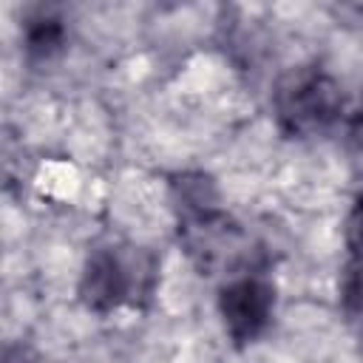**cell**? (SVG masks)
<instances>
[{
    "instance_id": "2",
    "label": "cell",
    "mask_w": 363,
    "mask_h": 363,
    "mask_svg": "<svg viewBox=\"0 0 363 363\" xmlns=\"http://www.w3.org/2000/svg\"><path fill=\"white\" fill-rule=\"evenodd\" d=\"M275 309V289L269 281L244 275L230 281L218 295V312L227 335L235 343H252L269 326Z\"/></svg>"
},
{
    "instance_id": "5",
    "label": "cell",
    "mask_w": 363,
    "mask_h": 363,
    "mask_svg": "<svg viewBox=\"0 0 363 363\" xmlns=\"http://www.w3.org/2000/svg\"><path fill=\"white\" fill-rule=\"evenodd\" d=\"M340 298L349 312H363V252L349 255V264L343 269Z\"/></svg>"
},
{
    "instance_id": "1",
    "label": "cell",
    "mask_w": 363,
    "mask_h": 363,
    "mask_svg": "<svg viewBox=\"0 0 363 363\" xmlns=\"http://www.w3.org/2000/svg\"><path fill=\"white\" fill-rule=\"evenodd\" d=\"M343 108L337 82L318 68L292 71L275 94L278 125L286 136H312L326 130Z\"/></svg>"
},
{
    "instance_id": "6",
    "label": "cell",
    "mask_w": 363,
    "mask_h": 363,
    "mask_svg": "<svg viewBox=\"0 0 363 363\" xmlns=\"http://www.w3.org/2000/svg\"><path fill=\"white\" fill-rule=\"evenodd\" d=\"M346 250L349 255L363 252V193L354 199L352 213L346 218Z\"/></svg>"
},
{
    "instance_id": "7",
    "label": "cell",
    "mask_w": 363,
    "mask_h": 363,
    "mask_svg": "<svg viewBox=\"0 0 363 363\" xmlns=\"http://www.w3.org/2000/svg\"><path fill=\"white\" fill-rule=\"evenodd\" d=\"M360 354H363V335H360Z\"/></svg>"
},
{
    "instance_id": "3",
    "label": "cell",
    "mask_w": 363,
    "mask_h": 363,
    "mask_svg": "<svg viewBox=\"0 0 363 363\" xmlns=\"http://www.w3.org/2000/svg\"><path fill=\"white\" fill-rule=\"evenodd\" d=\"M128 264L113 252V250H96L79 281V295L88 309L94 312H111L119 303L128 301L130 295V275Z\"/></svg>"
},
{
    "instance_id": "4",
    "label": "cell",
    "mask_w": 363,
    "mask_h": 363,
    "mask_svg": "<svg viewBox=\"0 0 363 363\" xmlns=\"http://www.w3.org/2000/svg\"><path fill=\"white\" fill-rule=\"evenodd\" d=\"M65 43V28L62 20L54 14H40L34 20H28L26 26V51L37 60H48L54 57Z\"/></svg>"
}]
</instances>
